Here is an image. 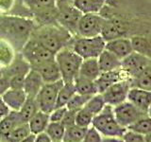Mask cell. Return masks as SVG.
<instances>
[{"label": "cell", "instance_id": "obj_1", "mask_svg": "<svg viewBox=\"0 0 151 142\" xmlns=\"http://www.w3.org/2000/svg\"><path fill=\"white\" fill-rule=\"evenodd\" d=\"M72 34L60 25L55 24L42 25L40 28H35L32 31L30 38L37 41L46 49L56 54L57 52L66 47L72 40Z\"/></svg>", "mask_w": 151, "mask_h": 142}, {"label": "cell", "instance_id": "obj_2", "mask_svg": "<svg viewBox=\"0 0 151 142\" xmlns=\"http://www.w3.org/2000/svg\"><path fill=\"white\" fill-rule=\"evenodd\" d=\"M34 30V23L28 19L15 16L0 18V36L7 38L13 45L21 44L24 46Z\"/></svg>", "mask_w": 151, "mask_h": 142}, {"label": "cell", "instance_id": "obj_3", "mask_svg": "<svg viewBox=\"0 0 151 142\" xmlns=\"http://www.w3.org/2000/svg\"><path fill=\"white\" fill-rule=\"evenodd\" d=\"M55 60L58 64L63 83H74L75 79L78 76L83 59L72 49L66 46L55 54Z\"/></svg>", "mask_w": 151, "mask_h": 142}, {"label": "cell", "instance_id": "obj_4", "mask_svg": "<svg viewBox=\"0 0 151 142\" xmlns=\"http://www.w3.org/2000/svg\"><path fill=\"white\" fill-rule=\"evenodd\" d=\"M92 126L105 137L122 138L127 131V128L122 127L116 121L113 114V107L108 104H106L100 113L93 117Z\"/></svg>", "mask_w": 151, "mask_h": 142}, {"label": "cell", "instance_id": "obj_5", "mask_svg": "<svg viewBox=\"0 0 151 142\" xmlns=\"http://www.w3.org/2000/svg\"><path fill=\"white\" fill-rule=\"evenodd\" d=\"M57 21L71 34L77 33V26L82 13L74 6L73 0H56Z\"/></svg>", "mask_w": 151, "mask_h": 142}, {"label": "cell", "instance_id": "obj_6", "mask_svg": "<svg viewBox=\"0 0 151 142\" xmlns=\"http://www.w3.org/2000/svg\"><path fill=\"white\" fill-rule=\"evenodd\" d=\"M106 41L101 35L94 37H78L72 43V49L81 58H97L105 49Z\"/></svg>", "mask_w": 151, "mask_h": 142}, {"label": "cell", "instance_id": "obj_7", "mask_svg": "<svg viewBox=\"0 0 151 142\" xmlns=\"http://www.w3.org/2000/svg\"><path fill=\"white\" fill-rule=\"evenodd\" d=\"M22 56L30 65V68L36 67L46 62L54 60L55 54L46 49L37 41L29 38L22 49Z\"/></svg>", "mask_w": 151, "mask_h": 142}, {"label": "cell", "instance_id": "obj_8", "mask_svg": "<svg viewBox=\"0 0 151 142\" xmlns=\"http://www.w3.org/2000/svg\"><path fill=\"white\" fill-rule=\"evenodd\" d=\"M106 18L100 13H85L79 18L77 34L79 37H94L101 35Z\"/></svg>", "mask_w": 151, "mask_h": 142}, {"label": "cell", "instance_id": "obj_9", "mask_svg": "<svg viewBox=\"0 0 151 142\" xmlns=\"http://www.w3.org/2000/svg\"><path fill=\"white\" fill-rule=\"evenodd\" d=\"M63 83V80H59L58 82L45 83L42 85V89L35 98L41 111L50 114L54 110L56 107L58 93Z\"/></svg>", "mask_w": 151, "mask_h": 142}, {"label": "cell", "instance_id": "obj_10", "mask_svg": "<svg viewBox=\"0 0 151 142\" xmlns=\"http://www.w3.org/2000/svg\"><path fill=\"white\" fill-rule=\"evenodd\" d=\"M113 114L116 121L125 128H127L139 118L147 115L129 101H126L113 107Z\"/></svg>", "mask_w": 151, "mask_h": 142}, {"label": "cell", "instance_id": "obj_11", "mask_svg": "<svg viewBox=\"0 0 151 142\" xmlns=\"http://www.w3.org/2000/svg\"><path fill=\"white\" fill-rule=\"evenodd\" d=\"M27 7L31 9L41 19V21L46 22L48 25L52 20H57L56 0H24Z\"/></svg>", "mask_w": 151, "mask_h": 142}, {"label": "cell", "instance_id": "obj_12", "mask_svg": "<svg viewBox=\"0 0 151 142\" xmlns=\"http://www.w3.org/2000/svg\"><path fill=\"white\" fill-rule=\"evenodd\" d=\"M130 88H131L130 80L125 79L111 85L101 95L106 104L114 107L118 105V104L127 101V94H129Z\"/></svg>", "mask_w": 151, "mask_h": 142}, {"label": "cell", "instance_id": "obj_13", "mask_svg": "<svg viewBox=\"0 0 151 142\" xmlns=\"http://www.w3.org/2000/svg\"><path fill=\"white\" fill-rule=\"evenodd\" d=\"M151 62V59L133 51L121 60V69L129 79L134 78Z\"/></svg>", "mask_w": 151, "mask_h": 142}, {"label": "cell", "instance_id": "obj_14", "mask_svg": "<svg viewBox=\"0 0 151 142\" xmlns=\"http://www.w3.org/2000/svg\"><path fill=\"white\" fill-rule=\"evenodd\" d=\"M125 79H129L127 75L121 68L111 71H106V72H101L98 78L94 80L97 88V93L102 94L106 89L112 85L113 83L120 82Z\"/></svg>", "mask_w": 151, "mask_h": 142}, {"label": "cell", "instance_id": "obj_15", "mask_svg": "<svg viewBox=\"0 0 151 142\" xmlns=\"http://www.w3.org/2000/svg\"><path fill=\"white\" fill-rule=\"evenodd\" d=\"M105 49L113 53L120 60H123L127 56H129L131 52H133L130 38L129 37H120L107 41Z\"/></svg>", "mask_w": 151, "mask_h": 142}, {"label": "cell", "instance_id": "obj_16", "mask_svg": "<svg viewBox=\"0 0 151 142\" xmlns=\"http://www.w3.org/2000/svg\"><path fill=\"white\" fill-rule=\"evenodd\" d=\"M127 101L147 114V110L151 104V91L139 87H131L127 94Z\"/></svg>", "mask_w": 151, "mask_h": 142}, {"label": "cell", "instance_id": "obj_17", "mask_svg": "<svg viewBox=\"0 0 151 142\" xmlns=\"http://www.w3.org/2000/svg\"><path fill=\"white\" fill-rule=\"evenodd\" d=\"M45 84L42 76L36 70L31 69L28 71L25 77L24 82V91L26 92L27 98H36L38 93L40 92L42 85Z\"/></svg>", "mask_w": 151, "mask_h": 142}, {"label": "cell", "instance_id": "obj_18", "mask_svg": "<svg viewBox=\"0 0 151 142\" xmlns=\"http://www.w3.org/2000/svg\"><path fill=\"white\" fill-rule=\"evenodd\" d=\"M31 69L36 70L42 76L45 83H51L58 82L59 80H61L60 68L55 59L46 62V63L42 64Z\"/></svg>", "mask_w": 151, "mask_h": 142}, {"label": "cell", "instance_id": "obj_19", "mask_svg": "<svg viewBox=\"0 0 151 142\" xmlns=\"http://www.w3.org/2000/svg\"><path fill=\"white\" fill-rule=\"evenodd\" d=\"M1 97L5 103L7 104L12 111L20 110L27 99V96L26 92L24 91V89H12V88H9Z\"/></svg>", "mask_w": 151, "mask_h": 142}, {"label": "cell", "instance_id": "obj_20", "mask_svg": "<svg viewBox=\"0 0 151 142\" xmlns=\"http://www.w3.org/2000/svg\"><path fill=\"white\" fill-rule=\"evenodd\" d=\"M25 123L19 111H12L0 120V138L4 139L14 128Z\"/></svg>", "mask_w": 151, "mask_h": 142}, {"label": "cell", "instance_id": "obj_21", "mask_svg": "<svg viewBox=\"0 0 151 142\" xmlns=\"http://www.w3.org/2000/svg\"><path fill=\"white\" fill-rule=\"evenodd\" d=\"M99 68L101 72L121 68V60L107 49H104L97 57Z\"/></svg>", "mask_w": 151, "mask_h": 142}, {"label": "cell", "instance_id": "obj_22", "mask_svg": "<svg viewBox=\"0 0 151 142\" xmlns=\"http://www.w3.org/2000/svg\"><path fill=\"white\" fill-rule=\"evenodd\" d=\"M29 70H30L29 64L27 63L21 54L16 59H13L11 64H9L5 68L2 75L11 78L15 75H27Z\"/></svg>", "mask_w": 151, "mask_h": 142}, {"label": "cell", "instance_id": "obj_23", "mask_svg": "<svg viewBox=\"0 0 151 142\" xmlns=\"http://www.w3.org/2000/svg\"><path fill=\"white\" fill-rule=\"evenodd\" d=\"M101 71L99 68L97 58H90L84 59L80 64L78 76L90 79L92 80H96L98 76L100 75Z\"/></svg>", "mask_w": 151, "mask_h": 142}, {"label": "cell", "instance_id": "obj_24", "mask_svg": "<svg viewBox=\"0 0 151 142\" xmlns=\"http://www.w3.org/2000/svg\"><path fill=\"white\" fill-rule=\"evenodd\" d=\"M133 51L151 59V36L144 34L133 35L130 37Z\"/></svg>", "mask_w": 151, "mask_h": 142}, {"label": "cell", "instance_id": "obj_25", "mask_svg": "<svg viewBox=\"0 0 151 142\" xmlns=\"http://www.w3.org/2000/svg\"><path fill=\"white\" fill-rule=\"evenodd\" d=\"M107 0H73L74 6L82 14L99 13L105 7Z\"/></svg>", "mask_w": 151, "mask_h": 142}, {"label": "cell", "instance_id": "obj_26", "mask_svg": "<svg viewBox=\"0 0 151 142\" xmlns=\"http://www.w3.org/2000/svg\"><path fill=\"white\" fill-rule=\"evenodd\" d=\"M49 120V114L45 113L42 111H38L29 120H28V126H29L30 133L33 135H38L40 133L45 132Z\"/></svg>", "mask_w": 151, "mask_h": 142}, {"label": "cell", "instance_id": "obj_27", "mask_svg": "<svg viewBox=\"0 0 151 142\" xmlns=\"http://www.w3.org/2000/svg\"><path fill=\"white\" fill-rule=\"evenodd\" d=\"M74 85L76 93L80 95H87V96H93L97 94V88L94 80L78 76L74 80Z\"/></svg>", "mask_w": 151, "mask_h": 142}, {"label": "cell", "instance_id": "obj_28", "mask_svg": "<svg viewBox=\"0 0 151 142\" xmlns=\"http://www.w3.org/2000/svg\"><path fill=\"white\" fill-rule=\"evenodd\" d=\"M129 80L131 87H139L151 91V62L138 75Z\"/></svg>", "mask_w": 151, "mask_h": 142}, {"label": "cell", "instance_id": "obj_29", "mask_svg": "<svg viewBox=\"0 0 151 142\" xmlns=\"http://www.w3.org/2000/svg\"><path fill=\"white\" fill-rule=\"evenodd\" d=\"M88 128L80 127L77 124L66 127L63 142H82Z\"/></svg>", "mask_w": 151, "mask_h": 142}, {"label": "cell", "instance_id": "obj_30", "mask_svg": "<svg viewBox=\"0 0 151 142\" xmlns=\"http://www.w3.org/2000/svg\"><path fill=\"white\" fill-rule=\"evenodd\" d=\"M76 94V89L74 83H63V85L60 89L58 93V97H57V102L56 107H63L66 106L67 102L70 101V99L72 98Z\"/></svg>", "mask_w": 151, "mask_h": 142}, {"label": "cell", "instance_id": "obj_31", "mask_svg": "<svg viewBox=\"0 0 151 142\" xmlns=\"http://www.w3.org/2000/svg\"><path fill=\"white\" fill-rule=\"evenodd\" d=\"M38 111H40V109L36 101V99L27 98L25 103H24V105L21 107L20 110H19V113H20V116L22 117L23 121L25 123H27L28 120H29Z\"/></svg>", "mask_w": 151, "mask_h": 142}, {"label": "cell", "instance_id": "obj_32", "mask_svg": "<svg viewBox=\"0 0 151 142\" xmlns=\"http://www.w3.org/2000/svg\"><path fill=\"white\" fill-rule=\"evenodd\" d=\"M127 130L135 132L137 134L146 135L151 133V117L147 115L139 118L127 128Z\"/></svg>", "mask_w": 151, "mask_h": 142}, {"label": "cell", "instance_id": "obj_33", "mask_svg": "<svg viewBox=\"0 0 151 142\" xmlns=\"http://www.w3.org/2000/svg\"><path fill=\"white\" fill-rule=\"evenodd\" d=\"M30 134L31 133L28 123H23L14 128L3 140H6L7 142H20Z\"/></svg>", "mask_w": 151, "mask_h": 142}, {"label": "cell", "instance_id": "obj_34", "mask_svg": "<svg viewBox=\"0 0 151 142\" xmlns=\"http://www.w3.org/2000/svg\"><path fill=\"white\" fill-rule=\"evenodd\" d=\"M105 105H106V102L104 101L102 95L97 93L90 98L87 103L84 105V108L87 109V110L91 114H93V116H96L103 110V108L105 107Z\"/></svg>", "mask_w": 151, "mask_h": 142}, {"label": "cell", "instance_id": "obj_35", "mask_svg": "<svg viewBox=\"0 0 151 142\" xmlns=\"http://www.w3.org/2000/svg\"><path fill=\"white\" fill-rule=\"evenodd\" d=\"M45 132L52 141H63L65 127L61 122H49Z\"/></svg>", "mask_w": 151, "mask_h": 142}, {"label": "cell", "instance_id": "obj_36", "mask_svg": "<svg viewBox=\"0 0 151 142\" xmlns=\"http://www.w3.org/2000/svg\"><path fill=\"white\" fill-rule=\"evenodd\" d=\"M92 96H87V95H80L76 93L74 96L70 99V101L66 104L68 110H73V111H78L81 108L84 107L85 104L90 99Z\"/></svg>", "mask_w": 151, "mask_h": 142}, {"label": "cell", "instance_id": "obj_37", "mask_svg": "<svg viewBox=\"0 0 151 142\" xmlns=\"http://www.w3.org/2000/svg\"><path fill=\"white\" fill-rule=\"evenodd\" d=\"M13 61V50L6 42L0 41V64L8 66Z\"/></svg>", "mask_w": 151, "mask_h": 142}, {"label": "cell", "instance_id": "obj_38", "mask_svg": "<svg viewBox=\"0 0 151 142\" xmlns=\"http://www.w3.org/2000/svg\"><path fill=\"white\" fill-rule=\"evenodd\" d=\"M93 117L94 116L93 114H91L87 109L83 107L77 112V115H76V124L80 127L88 128L92 124Z\"/></svg>", "mask_w": 151, "mask_h": 142}, {"label": "cell", "instance_id": "obj_39", "mask_svg": "<svg viewBox=\"0 0 151 142\" xmlns=\"http://www.w3.org/2000/svg\"><path fill=\"white\" fill-rule=\"evenodd\" d=\"M102 135L94 127H89L82 142H101Z\"/></svg>", "mask_w": 151, "mask_h": 142}, {"label": "cell", "instance_id": "obj_40", "mask_svg": "<svg viewBox=\"0 0 151 142\" xmlns=\"http://www.w3.org/2000/svg\"><path fill=\"white\" fill-rule=\"evenodd\" d=\"M122 140L123 142H145V135L129 130L126 131L124 135L122 136Z\"/></svg>", "mask_w": 151, "mask_h": 142}, {"label": "cell", "instance_id": "obj_41", "mask_svg": "<svg viewBox=\"0 0 151 142\" xmlns=\"http://www.w3.org/2000/svg\"><path fill=\"white\" fill-rule=\"evenodd\" d=\"M67 111V107H58L55 108L53 111L49 114V120L50 122H60L63 120V116Z\"/></svg>", "mask_w": 151, "mask_h": 142}, {"label": "cell", "instance_id": "obj_42", "mask_svg": "<svg viewBox=\"0 0 151 142\" xmlns=\"http://www.w3.org/2000/svg\"><path fill=\"white\" fill-rule=\"evenodd\" d=\"M77 112L78 111L68 110L67 109L65 115L63 116V120H61V121H60L65 128L76 124V115H77Z\"/></svg>", "mask_w": 151, "mask_h": 142}, {"label": "cell", "instance_id": "obj_43", "mask_svg": "<svg viewBox=\"0 0 151 142\" xmlns=\"http://www.w3.org/2000/svg\"><path fill=\"white\" fill-rule=\"evenodd\" d=\"M26 75H15L9 78V84L12 89H23Z\"/></svg>", "mask_w": 151, "mask_h": 142}, {"label": "cell", "instance_id": "obj_44", "mask_svg": "<svg viewBox=\"0 0 151 142\" xmlns=\"http://www.w3.org/2000/svg\"><path fill=\"white\" fill-rule=\"evenodd\" d=\"M11 88V84H9V78L7 76L2 75L0 77V96L8 91V90Z\"/></svg>", "mask_w": 151, "mask_h": 142}, {"label": "cell", "instance_id": "obj_45", "mask_svg": "<svg viewBox=\"0 0 151 142\" xmlns=\"http://www.w3.org/2000/svg\"><path fill=\"white\" fill-rule=\"evenodd\" d=\"M9 112H11V109L9 108V106L3 101L2 97L0 96V120L6 117Z\"/></svg>", "mask_w": 151, "mask_h": 142}, {"label": "cell", "instance_id": "obj_46", "mask_svg": "<svg viewBox=\"0 0 151 142\" xmlns=\"http://www.w3.org/2000/svg\"><path fill=\"white\" fill-rule=\"evenodd\" d=\"M34 142H52V140L45 132H42L36 135Z\"/></svg>", "mask_w": 151, "mask_h": 142}, {"label": "cell", "instance_id": "obj_47", "mask_svg": "<svg viewBox=\"0 0 151 142\" xmlns=\"http://www.w3.org/2000/svg\"><path fill=\"white\" fill-rule=\"evenodd\" d=\"M101 142H123V140L118 137H103Z\"/></svg>", "mask_w": 151, "mask_h": 142}, {"label": "cell", "instance_id": "obj_48", "mask_svg": "<svg viewBox=\"0 0 151 142\" xmlns=\"http://www.w3.org/2000/svg\"><path fill=\"white\" fill-rule=\"evenodd\" d=\"M35 136H36V135L30 134V135H28L27 137H25V138H24L23 140H21L20 142H34Z\"/></svg>", "mask_w": 151, "mask_h": 142}, {"label": "cell", "instance_id": "obj_49", "mask_svg": "<svg viewBox=\"0 0 151 142\" xmlns=\"http://www.w3.org/2000/svg\"><path fill=\"white\" fill-rule=\"evenodd\" d=\"M145 142H151V133L145 135Z\"/></svg>", "mask_w": 151, "mask_h": 142}, {"label": "cell", "instance_id": "obj_50", "mask_svg": "<svg viewBox=\"0 0 151 142\" xmlns=\"http://www.w3.org/2000/svg\"><path fill=\"white\" fill-rule=\"evenodd\" d=\"M147 116L151 117V104H150V106H149L148 110H147Z\"/></svg>", "mask_w": 151, "mask_h": 142}, {"label": "cell", "instance_id": "obj_51", "mask_svg": "<svg viewBox=\"0 0 151 142\" xmlns=\"http://www.w3.org/2000/svg\"><path fill=\"white\" fill-rule=\"evenodd\" d=\"M0 142H7L6 140H3V139H1V140H0Z\"/></svg>", "mask_w": 151, "mask_h": 142}, {"label": "cell", "instance_id": "obj_52", "mask_svg": "<svg viewBox=\"0 0 151 142\" xmlns=\"http://www.w3.org/2000/svg\"><path fill=\"white\" fill-rule=\"evenodd\" d=\"M52 142H63V141H52Z\"/></svg>", "mask_w": 151, "mask_h": 142}, {"label": "cell", "instance_id": "obj_53", "mask_svg": "<svg viewBox=\"0 0 151 142\" xmlns=\"http://www.w3.org/2000/svg\"><path fill=\"white\" fill-rule=\"evenodd\" d=\"M1 76H2V72H0V77H1Z\"/></svg>", "mask_w": 151, "mask_h": 142}, {"label": "cell", "instance_id": "obj_54", "mask_svg": "<svg viewBox=\"0 0 151 142\" xmlns=\"http://www.w3.org/2000/svg\"><path fill=\"white\" fill-rule=\"evenodd\" d=\"M0 140H1V138H0Z\"/></svg>", "mask_w": 151, "mask_h": 142}]
</instances>
